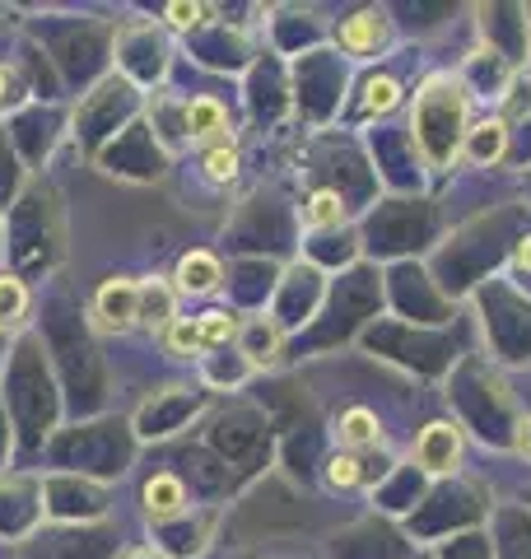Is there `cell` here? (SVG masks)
I'll list each match as a JSON object with an SVG mask.
<instances>
[{"mask_svg": "<svg viewBox=\"0 0 531 559\" xmlns=\"http://www.w3.org/2000/svg\"><path fill=\"white\" fill-rule=\"evenodd\" d=\"M411 131L415 145L429 168H448L467 145V90L452 75H434L424 80V90L415 94V112H411Z\"/></svg>", "mask_w": 531, "mask_h": 559, "instance_id": "6da1fadb", "label": "cell"}, {"mask_svg": "<svg viewBox=\"0 0 531 559\" xmlns=\"http://www.w3.org/2000/svg\"><path fill=\"white\" fill-rule=\"evenodd\" d=\"M94 326L108 331V336H121V331L140 326V285L135 280H108L98 294H94Z\"/></svg>", "mask_w": 531, "mask_h": 559, "instance_id": "7a4b0ae2", "label": "cell"}, {"mask_svg": "<svg viewBox=\"0 0 531 559\" xmlns=\"http://www.w3.org/2000/svg\"><path fill=\"white\" fill-rule=\"evenodd\" d=\"M415 462L429 471V476H448V471L462 462V429L448 425V419L424 425V433L415 439Z\"/></svg>", "mask_w": 531, "mask_h": 559, "instance_id": "3957f363", "label": "cell"}, {"mask_svg": "<svg viewBox=\"0 0 531 559\" xmlns=\"http://www.w3.org/2000/svg\"><path fill=\"white\" fill-rule=\"evenodd\" d=\"M182 121H187V135L197 140V145H205V150L224 145V140H228V112H224V103L210 98V94L191 98L182 108Z\"/></svg>", "mask_w": 531, "mask_h": 559, "instance_id": "277c9868", "label": "cell"}, {"mask_svg": "<svg viewBox=\"0 0 531 559\" xmlns=\"http://www.w3.org/2000/svg\"><path fill=\"white\" fill-rule=\"evenodd\" d=\"M187 513V485L173 476V471H158L145 480V518L150 522H173Z\"/></svg>", "mask_w": 531, "mask_h": 559, "instance_id": "5b68a950", "label": "cell"}, {"mask_svg": "<svg viewBox=\"0 0 531 559\" xmlns=\"http://www.w3.org/2000/svg\"><path fill=\"white\" fill-rule=\"evenodd\" d=\"M177 294H191V299H205V294H215L220 289V280H224V266H220V257H210V252H187L182 261H177Z\"/></svg>", "mask_w": 531, "mask_h": 559, "instance_id": "8992f818", "label": "cell"}, {"mask_svg": "<svg viewBox=\"0 0 531 559\" xmlns=\"http://www.w3.org/2000/svg\"><path fill=\"white\" fill-rule=\"evenodd\" d=\"M335 439H341L345 452H359V448H378L382 439V429H378V415L374 411H364V406H354L341 415V425H335Z\"/></svg>", "mask_w": 531, "mask_h": 559, "instance_id": "52a82bcc", "label": "cell"}, {"mask_svg": "<svg viewBox=\"0 0 531 559\" xmlns=\"http://www.w3.org/2000/svg\"><path fill=\"white\" fill-rule=\"evenodd\" d=\"M382 14H374V10H359L354 20H345L341 24V47L345 51H354V57H364V51H374L378 43H382Z\"/></svg>", "mask_w": 531, "mask_h": 559, "instance_id": "ba28073f", "label": "cell"}, {"mask_svg": "<svg viewBox=\"0 0 531 559\" xmlns=\"http://www.w3.org/2000/svg\"><path fill=\"white\" fill-rule=\"evenodd\" d=\"M177 318V289L164 285H140V326L164 331Z\"/></svg>", "mask_w": 531, "mask_h": 559, "instance_id": "9c48e42d", "label": "cell"}, {"mask_svg": "<svg viewBox=\"0 0 531 559\" xmlns=\"http://www.w3.org/2000/svg\"><path fill=\"white\" fill-rule=\"evenodd\" d=\"M504 145H508V127L504 121H485V127H475V131H467V154L475 164H489V159H499L504 154Z\"/></svg>", "mask_w": 531, "mask_h": 559, "instance_id": "30bf717a", "label": "cell"}, {"mask_svg": "<svg viewBox=\"0 0 531 559\" xmlns=\"http://www.w3.org/2000/svg\"><path fill=\"white\" fill-rule=\"evenodd\" d=\"M28 318V285L14 275H0V331L20 326Z\"/></svg>", "mask_w": 531, "mask_h": 559, "instance_id": "8fae6325", "label": "cell"}, {"mask_svg": "<svg viewBox=\"0 0 531 559\" xmlns=\"http://www.w3.org/2000/svg\"><path fill=\"white\" fill-rule=\"evenodd\" d=\"M201 168L210 182H234L238 178V145L234 140H224V145H210L201 154Z\"/></svg>", "mask_w": 531, "mask_h": 559, "instance_id": "7c38bea8", "label": "cell"}, {"mask_svg": "<svg viewBox=\"0 0 531 559\" xmlns=\"http://www.w3.org/2000/svg\"><path fill=\"white\" fill-rule=\"evenodd\" d=\"M238 341H243V349H247V355H252L257 364H271V359H275V345H280L275 326H266V322H243V326H238Z\"/></svg>", "mask_w": 531, "mask_h": 559, "instance_id": "4fadbf2b", "label": "cell"}, {"mask_svg": "<svg viewBox=\"0 0 531 559\" xmlns=\"http://www.w3.org/2000/svg\"><path fill=\"white\" fill-rule=\"evenodd\" d=\"M238 318L234 312H201L197 318V331H201V345H228V341H238Z\"/></svg>", "mask_w": 531, "mask_h": 559, "instance_id": "5bb4252c", "label": "cell"}, {"mask_svg": "<svg viewBox=\"0 0 531 559\" xmlns=\"http://www.w3.org/2000/svg\"><path fill=\"white\" fill-rule=\"evenodd\" d=\"M158 336H164V345L173 349V355H197V349H205L201 331H197V318H173Z\"/></svg>", "mask_w": 531, "mask_h": 559, "instance_id": "9a60e30c", "label": "cell"}, {"mask_svg": "<svg viewBox=\"0 0 531 559\" xmlns=\"http://www.w3.org/2000/svg\"><path fill=\"white\" fill-rule=\"evenodd\" d=\"M304 219L312 224V229H327V224H341L345 219V205L335 191H312L308 205H304Z\"/></svg>", "mask_w": 531, "mask_h": 559, "instance_id": "2e32d148", "label": "cell"}, {"mask_svg": "<svg viewBox=\"0 0 531 559\" xmlns=\"http://www.w3.org/2000/svg\"><path fill=\"white\" fill-rule=\"evenodd\" d=\"M397 103H401V84L392 75H374V80H368V90H364V108L368 112L382 117V112H392Z\"/></svg>", "mask_w": 531, "mask_h": 559, "instance_id": "e0dca14e", "label": "cell"}, {"mask_svg": "<svg viewBox=\"0 0 531 559\" xmlns=\"http://www.w3.org/2000/svg\"><path fill=\"white\" fill-rule=\"evenodd\" d=\"M359 457H354V452H335V457L327 462V480L335 485V489H350V485H359Z\"/></svg>", "mask_w": 531, "mask_h": 559, "instance_id": "ac0fdd59", "label": "cell"}, {"mask_svg": "<svg viewBox=\"0 0 531 559\" xmlns=\"http://www.w3.org/2000/svg\"><path fill=\"white\" fill-rule=\"evenodd\" d=\"M164 20H168L173 28H197V24H205V20H210V5H191V0H173V5L164 10Z\"/></svg>", "mask_w": 531, "mask_h": 559, "instance_id": "d6986e66", "label": "cell"}, {"mask_svg": "<svg viewBox=\"0 0 531 559\" xmlns=\"http://www.w3.org/2000/svg\"><path fill=\"white\" fill-rule=\"evenodd\" d=\"M512 266H518V271H531V234L518 242V252H512Z\"/></svg>", "mask_w": 531, "mask_h": 559, "instance_id": "ffe728a7", "label": "cell"}, {"mask_svg": "<svg viewBox=\"0 0 531 559\" xmlns=\"http://www.w3.org/2000/svg\"><path fill=\"white\" fill-rule=\"evenodd\" d=\"M121 559H168V555H164V550H154V546H131Z\"/></svg>", "mask_w": 531, "mask_h": 559, "instance_id": "44dd1931", "label": "cell"}, {"mask_svg": "<svg viewBox=\"0 0 531 559\" xmlns=\"http://www.w3.org/2000/svg\"><path fill=\"white\" fill-rule=\"evenodd\" d=\"M518 452L531 457V419H522V429H518Z\"/></svg>", "mask_w": 531, "mask_h": 559, "instance_id": "7402d4cb", "label": "cell"}, {"mask_svg": "<svg viewBox=\"0 0 531 559\" xmlns=\"http://www.w3.org/2000/svg\"><path fill=\"white\" fill-rule=\"evenodd\" d=\"M10 90H14V75H10V70H5V66H0V103H5V98H10Z\"/></svg>", "mask_w": 531, "mask_h": 559, "instance_id": "603a6c76", "label": "cell"}]
</instances>
